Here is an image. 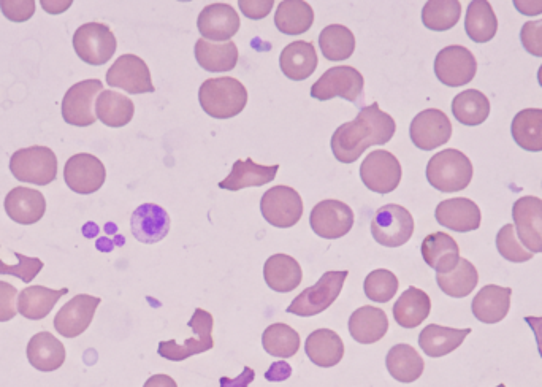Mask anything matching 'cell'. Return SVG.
<instances>
[{
  "instance_id": "obj_1",
  "label": "cell",
  "mask_w": 542,
  "mask_h": 387,
  "mask_svg": "<svg viewBox=\"0 0 542 387\" xmlns=\"http://www.w3.org/2000/svg\"><path fill=\"white\" fill-rule=\"evenodd\" d=\"M397 131L392 116L382 112L379 105L362 107L359 115L351 123L338 127L332 135V151L336 161L352 164L359 161L370 146L389 143Z\"/></svg>"
},
{
  "instance_id": "obj_2",
  "label": "cell",
  "mask_w": 542,
  "mask_h": 387,
  "mask_svg": "<svg viewBox=\"0 0 542 387\" xmlns=\"http://www.w3.org/2000/svg\"><path fill=\"white\" fill-rule=\"evenodd\" d=\"M199 102L203 112L211 118H235L248 104V91L237 78H210L200 86Z\"/></svg>"
},
{
  "instance_id": "obj_3",
  "label": "cell",
  "mask_w": 542,
  "mask_h": 387,
  "mask_svg": "<svg viewBox=\"0 0 542 387\" xmlns=\"http://www.w3.org/2000/svg\"><path fill=\"white\" fill-rule=\"evenodd\" d=\"M427 180L441 192L463 191L473 180V164L462 151H441L428 161Z\"/></svg>"
},
{
  "instance_id": "obj_4",
  "label": "cell",
  "mask_w": 542,
  "mask_h": 387,
  "mask_svg": "<svg viewBox=\"0 0 542 387\" xmlns=\"http://www.w3.org/2000/svg\"><path fill=\"white\" fill-rule=\"evenodd\" d=\"M10 170L18 181L48 186L58 177V158L51 148L31 146L13 154Z\"/></svg>"
},
{
  "instance_id": "obj_5",
  "label": "cell",
  "mask_w": 542,
  "mask_h": 387,
  "mask_svg": "<svg viewBox=\"0 0 542 387\" xmlns=\"http://www.w3.org/2000/svg\"><path fill=\"white\" fill-rule=\"evenodd\" d=\"M349 272H327L322 275L321 280L317 281L311 288L305 289L302 294H298L291 305L287 307V313L292 315L310 316L319 315L322 311L332 307L335 300L340 297L343 291L344 281L348 280Z\"/></svg>"
},
{
  "instance_id": "obj_6",
  "label": "cell",
  "mask_w": 542,
  "mask_h": 387,
  "mask_svg": "<svg viewBox=\"0 0 542 387\" xmlns=\"http://www.w3.org/2000/svg\"><path fill=\"white\" fill-rule=\"evenodd\" d=\"M115 34L104 23H88L73 34V50L89 66H104L116 53Z\"/></svg>"
},
{
  "instance_id": "obj_7",
  "label": "cell",
  "mask_w": 542,
  "mask_h": 387,
  "mask_svg": "<svg viewBox=\"0 0 542 387\" xmlns=\"http://www.w3.org/2000/svg\"><path fill=\"white\" fill-rule=\"evenodd\" d=\"M188 326L191 327L194 335L188 338L183 345H180L176 340L159 343V356L164 357L167 361L183 362L189 357L195 356V354L207 353V351L213 349L214 319L211 313L202 310V308H197Z\"/></svg>"
},
{
  "instance_id": "obj_8",
  "label": "cell",
  "mask_w": 542,
  "mask_h": 387,
  "mask_svg": "<svg viewBox=\"0 0 542 387\" xmlns=\"http://www.w3.org/2000/svg\"><path fill=\"white\" fill-rule=\"evenodd\" d=\"M365 80L362 73L354 67L340 66L327 70L311 88V97L317 100H330L335 97L349 100L351 104H363Z\"/></svg>"
},
{
  "instance_id": "obj_9",
  "label": "cell",
  "mask_w": 542,
  "mask_h": 387,
  "mask_svg": "<svg viewBox=\"0 0 542 387\" xmlns=\"http://www.w3.org/2000/svg\"><path fill=\"white\" fill-rule=\"evenodd\" d=\"M371 234L379 245L386 248L406 245L414 234L413 215L401 205H384L371 221Z\"/></svg>"
},
{
  "instance_id": "obj_10",
  "label": "cell",
  "mask_w": 542,
  "mask_h": 387,
  "mask_svg": "<svg viewBox=\"0 0 542 387\" xmlns=\"http://www.w3.org/2000/svg\"><path fill=\"white\" fill-rule=\"evenodd\" d=\"M260 211L271 226L289 229L302 219V196L291 186H273L262 196Z\"/></svg>"
},
{
  "instance_id": "obj_11",
  "label": "cell",
  "mask_w": 542,
  "mask_h": 387,
  "mask_svg": "<svg viewBox=\"0 0 542 387\" xmlns=\"http://www.w3.org/2000/svg\"><path fill=\"white\" fill-rule=\"evenodd\" d=\"M476 72L478 61L465 46H446L436 54V78L449 88L468 85L476 77Z\"/></svg>"
},
{
  "instance_id": "obj_12",
  "label": "cell",
  "mask_w": 542,
  "mask_h": 387,
  "mask_svg": "<svg viewBox=\"0 0 542 387\" xmlns=\"http://www.w3.org/2000/svg\"><path fill=\"white\" fill-rule=\"evenodd\" d=\"M104 91L100 80H84L73 85L62 99V118L70 126L88 127L96 123L94 100Z\"/></svg>"
},
{
  "instance_id": "obj_13",
  "label": "cell",
  "mask_w": 542,
  "mask_h": 387,
  "mask_svg": "<svg viewBox=\"0 0 542 387\" xmlns=\"http://www.w3.org/2000/svg\"><path fill=\"white\" fill-rule=\"evenodd\" d=\"M401 164L394 154L376 150L360 165V180L370 191L390 194L400 186Z\"/></svg>"
},
{
  "instance_id": "obj_14",
  "label": "cell",
  "mask_w": 542,
  "mask_h": 387,
  "mask_svg": "<svg viewBox=\"0 0 542 387\" xmlns=\"http://www.w3.org/2000/svg\"><path fill=\"white\" fill-rule=\"evenodd\" d=\"M310 224L314 234L327 240H336L351 232L354 211L341 200H322L311 211Z\"/></svg>"
},
{
  "instance_id": "obj_15",
  "label": "cell",
  "mask_w": 542,
  "mask_h": 387,
  "mask_svg": "<svg viewBox=\"0 0 542 387\" xmlns=\"http://www.w3.org/2000/svg\"><path fill=\"white\" fill-rule=\"evenodd\" d=\"M107 85L111 88L123 89L129 94H146V92L156 91L149 67L135 54H123L116 59L115 64L108 69Z\"/></svg>"
},
{
  "instance_id": "obj_16",
  "label": "cell",
  "mask_w": 542,
  "mask_h": 387,
  "mask_svg": "<svg viewBox=\"0 0 542 387\" xmlns=\"http://www.w3.org/2000/svg\"><path fill=\"white\" fill-rule=\"evenodd\" d=\"M65 184L77 194H94L107 180L104 162L88 153L75 154L64 169Z\"/></svg>"
},
{
  "instance_id": "obj_17",
  "label": "cell",
  "mask_w": 542,
  "mask_h": 387,
  "mask_svg": "<svg viewBox=\"0 0 542 387\" xmlns=\"http://www.w3.org/2000/svg\"><path fill=\"white\" fill-rule=\"evenodd\" d=\"M409 135H411V142L419 150H435L451 140V119L438 108H428L413 119L409 127Z\"/></svg>"
},
{
  "instance_id": "obj_18",
  "label": "cell",
  "mask_w": 542,
  "mask_h": 387,
  "mask_svg": "<svg viewBox=\"0 0 542 387\" xmlns=\"http://www.w3.org/2000/svg\"><path fill=\"white\" fill-rule=\"evenodd\" d=\"M100 302L99 297L78 294L59 310L54 318V329L64 338L80 337L91 326Z\"/></svg>"
},
{
  "instance_id": "obj_19",
  "label": "cell",
  "mask_w": 542,
  "mask_h": 387,
  "mask_svg": "<svg viewBox=\"0 0 542 387\" xmlns=\"http://www.w3.org/2000/svg\"><path fill=\"white\" fill-rule=\"evenodd\" d=\"M512 218L522 245L530 253H542V200L535 196L516 200Z\"/></svg>"
},
{
  "instance_id": "obj_20",
  "label": "cell",
  "mask_w": 542,
  "mask_h": 387,
  "mask_svg": "<svg viewBox=\"0 0 542 387\" xmlns=\"http://www.w3.org/2000/svg\"><path fill=\"white\" fill-rule=\"evenodd\" d=\"M240 16L227 4H211L203 8L197 27L208 42H230L240 31Z\"/></svg>"
},
{
  "instance_id": "obj_21",
  "label": "cell",
  "mask_w": 542,
  "mask_h": 387,
  "mask_svg": "<svg viewBox=\"0 0 542 387\" xmlns=\"http://www.w3.org/2000/svg\"><path fill=\"white\" fill-rule=\"evenodd\" d=\"M435 218L441 226L460 234L478 230L482 223L481 208L466 197L443 200L436 207Z\"/></svg>"
},
{
  "instance_id": "obj_22",
  "label": "cell",
  "mask_w": 542,
  "mask_h": 387,
  "mask_svg": "<svg viewBox=\"0 0 542 387\" xmlns=\"http://www.w3.org/2000/svg\"><path fill=\"white\" fill-rule=\"evenodd\" d=\"M170 224L167 211L154 204L140 205L130 218L132 235L146 245L162 242L170 232Z\"/></svg>"
},
{
  "instance_id": "obj_23",
  "label": "cell",
  "mask_w": 542,
  "mask_h": 387,
  "mask_svg": "<svg viewBox=\"0 0 542 387\" xmlns=\"http://www.w3.org/2000/svg\"><path fill=\"white\" fill-rule=\"evenodd\" d=\"M4 207L8 218L16 224L31 226V224L39 223L45 216L46 200L42 192L37 189L20 186L8 192Z\"/></svg>"
},
{
  "instance_id": "obj_24",
  "label": "cell",
  "mask_w": 542,
  "mask_h": 387,
  "mask_svg": "<svg viewBox=\"0 0 542 387\" xmlns=\"http://www.w3.org/2000/svg\"><path fill=\"white\" fill-rule=\"evenodd\" d=\"M511 288H501L497 284H487L474 297L471 311L474 318L484 324H497L508 316L511 308Z\"/></svg>"
},
{
  "instance_id": "obj_25",
  "label": "cell",
  "mask_w": 542,
  "mask_h": 387,
  "mask_svg": "<svg viewBox=\"0 0 542 387\" xmlns=\"http://www.w3.org/2000/svg\"><path fill=\"white\" fill-rule=\"evenodd\" d=\"M389 330V319L386 311L381 308L367 307L359 308L349 318V334L355 342L362 345H373L386 337Z\"/></svg>"
},
{
  "instance_id": "obj_26",
  "label": "cell",
  "mask_w": 542,
  "mask_h": 387,
  "mask_svg": "<svg viewBox=\"0 0 542 387\" xmlns=\"http://www.w3.org/2000/svg\"><path fill=\"white\" fill-rule=\"evenodd\" d=\"M428 267L438 273H449L459 265L460 248L454 238L444 232L427 235L420 246Z\"/></svg>"
},
{
  "instance_id": "obj_27",
  "label": "cell",
  "mask_w": 542,
  "mask_h": 387,
  "mask_svg": "<svg viewBox=\"0 0 542 387\" xmlns=\"http://www.w3.org/2000/svg\"><path fill=\"white\" fill-rule=\"evenodd\" d=\"M278 170L279 165L268 167V165L256 164L249 158L246 161L240 159L233 164L229 177L219 183V188L233 192L245 188H260V186H265L275 180Z\"/></svg>"
},
{
  "instance_id": "obj_28",
  "label": "cell",
  "mask_w": 542,
  "mask_h": 387,
  "mask_svg": "<svg viewBox=\"0 0 542 387\" xmlns=\"http://www.w3.org/2000/svg\"><path fill=\"white\" fill-rule=\"evenodd\" d=\"M317 53L311 42H292L279 56V66L289 80L303 81L317 69Z\"/></svg>"
},
{
  "instance_id": "obj_29",
  "label": "cell",
  "mask_w": 542,
  "mask_h": 387,
  "mask_svg": "<svg viewBox=\"0 0 542 387\" xmlns=\"http://www.w3.org/2000/svg\"><path fill=\"white\" fill-rule=\"evenodd\" d=\"M264 278L268 288L281 292V294H287L302 284V267L292 256L275 254V256L268 257L265 262Z\"/></svg>"
},
{
  "instance_id": "obj_30",
  "label": "cell",
  "mask_w": 542,
  "mask_h": 387,
  "mask_svg": "<svg viewBox=\"0 0 542 387\" xmlns=\"http://www.w3.org/2000/svg\"><path fill=\"white\" fill-rule=\"evenodd\" d=\"M27 359L40 372H54L65 362V346L50 332H39L27 345Z\"/></svg>"
},
{
  "instance_id": "obj_31",
  "label": "cell",
  "mask_w": 542,
  "mask_h": 387,
  "mask_svg": "<svg viewBox=\"0 0 542 387\" xmlns=\"http://www.w3.org/2000/svg\"><path fill=\"white\" fill-rule=\"evenodd\" d=\"M306 356L317 367L330 368L340 364L344 357V343L340 335L330 329L314 330L306 338Z\"/></svg>"
},
{
  "instance_id": "obj_32",
  "label": "cell",
  "mask_w": 542,
  "mask_h": 387,
  "mask_svg": "<svg viewBox=\"0 0 542 387\" xmlns=\"http://www.w3.org/2000/svg\"><path fill=\"white\" fill-rule=\"evenodd\" d=\"M471 334V329H452V327L430 324L419 335V346L428 357H443L454 353L465 338Z\"/></svg>"
},
{
  "instance_id": "obj_33",
  "label": "cell",
  "mask_w": 542,
  "mask_h": 387,
  "mask_svg": "<svg viewBox=\"0 0 542 387\" xmlns=\"http://www.w3.org/2000/svg\"><path fill=\"white\" fill-rule=\"evenodd\" d=\"M194 53L199 66L213 73L230 72L237 67L240 58L237 45L233 42L211 43L200 39L195 43Z\"/></svg>"
},
{
  "instance_id": "obj_34",
  "label": "cell",
  "mask_w": 542,
  "mask_h": 387,
  "mask_svg": "<svg viewBox=\"0 0 542 387\" xmlns=\"http://www.w3.org/2000/svg\"><path fill=\"white\" fill-rule=\"evenodd\" d=\"M69 294V289L45 288V286H31L23 289L18 297V313L31 321L45 319L53 311L54 305Z\"/></svg>"
},
{
  "instance_id": "obj_35",
  "label": "cell",
  "mask_w": 542,
  "mask_h": 387,
  "mask_svg": "<svg viewBox=\"0 0 542 387\" xmlns=\"http://www.w3.org/2000/svg\"><path fill=\"white\" fill-rule=\"evenodd\" d=\"M430 311H432V300L427 292L411 286L395 302L394 318L398 326L403 329H414L430 316Z\"/></svg>"
},
{
  "instance_id": "obj_36",
  "label": "cell",
  "mask_w": 542,
  "mask_h": 387,
  "mask_svg": "<svg viewBox=\"0 0 542 387\" xmlns=\"http://www.w3.org/2000/svg\"><path fill=\"white\" fill-rule=\"evenodd\" d=\"M386 367L390 376L400 383H414L424 373L425 362L411 345H395L386 357Z\"/></svg>"
},
{
  "instance_id": "obj_37",
  "label": "cell",
  "mask_w": 542,
  "mask_h": 387,
  "mask_svg": "<svg viewBox=\"0 0 542 387\" xmlns=\"http://www.w3.org/2000/svg\"><path fill=\"white\" fill-rule=\"evenodd\" d=\"M313 23V8L305 0H283L276 8L275 24L283 34H305Z\"/></svg>"
},
{
  "instance_id": "obj_38",
  "label": "cell",
  "mask_w": 542,
  "mask_h": 387,
  "mask_svg": "<svg viewBox=\"0 0 542 387\" xmlns=\"http://www.w3.org/2000/svg\"><path fill=\"white\" fill-rule=\"evenodd\" d=\"M511 134L525 151H542V108H525L512 119Z\"/></svg>"
},
{
  "instance_id": "obj_39",
  "label": "cell",
  "mask_w": 542,
  "mask_h": 387,
  "mask_svg": "<svg viewBox=\"0 0 542 387\" xmlns=\"http://www.w3.org/2000/svg\"><path fill=\"white\" fill-rule=\"evenodd\" d=\"M466 34L473 42L487 43L497 35L498 20L487 0H473L465 18Z\"/></svg>"
},
{
  "instance_id": "obj_40",
  "label": "cell",
  "mask_w": 542,
  "mask_h": 387,
  "mask_svg": "<svg viewBox=\"0 0 542 387\" xmlns=\"http://www.w3.org/2000/svg\"><path fill=\"white\" fill-rule=\"evenodd\" d=\"M135 105L132 99L116 91H102L96 100V116L108 127H124L132 121Z\"/></svg>"
},
{
  "instance_id": "obj_41",
  "label": "cell",
  "mask_w": 542,
  "mask_h": 387,
  "mask_svg": "<svg viewBox=\"0 0 542 387\" xmlns=\"http://www.w3.org/2000/svg\"><path fill=\"white\" fill-rule=\"evenodd\" d=\"M479 281V273L473 262L460 257L459 265L452 272L438 273L436 283L446 296L454 299H463L470 296L476 289Z\"/></svg>"
},
{
  "instance_id": "obj_42",
  "label": "cell",
  "mask_w": 542,
  "mask_h": 387,
  "mask_svg": "<svg viewBox=\"0 0 542 387\" xmlns=\"http://www.w3.org/2000/svg\"><path fill=\"white\" fill-rule=\"evenodd\" d=\"M452 113L460 124L479 126L490 115V100L478 89L460 92L452 100Z\"/></svg>"
},
{
  "instance_id": "obj_43",
  "label": "cell",
  "mask_w": 542,
  "mask_h": 387,
  "mask_svg": "<svg viewBox=\"0 0 542 387\" xmlns=\"http://www.w3.org/2000/svg\"><path fill=\"white\" fill-rule=\"evenodd\" d=\"M319 46L327 61H346L354 54L355 37L351 29L343 24H332L322 29Z\"/></svg>"
},
{
  "instance_id": "obj_44",
  "label": "cell",
  "mask_w": 542,
  "mask_h": 387,
  "mask_svg": "<svg viewBox=\"0 0 542 387\" xmlns=\"http://www.w3.org/2000/svg\"><path fill=\"white\" fill-rule=\"evenodd\" d=\"M262 345L270 356L289 359V357H294L300 349V335L291 326L276 322L265 329Z\"/></svg>"
},
{
  "instance_id": "obj_45",
  "label": "cell",
  "mask_w": 542,
  "mask_h": 387,
  "mask_svg": "<svg viewBox=\"0 0 542 387\" xmlns=\"http://www.w3.org/2000/svg\"><path fill=\"white\" fill-rule=\"evenodd\" d=\"M462 16L459 0H430L422 10V23L435 32L449 31L457 26Z\"/></svg>"
},
{
  "instance_id": "obj_46",
  "label": "cell",
  "mask_w": 542,
  "mask_h": 387,
  "mask_svg": "<svg viewBox=\"0 0 542 387\" xmlns=\"http://www.w3.org/2000/svg\"><path fill=\"white\" fill-rule=\"evenodd\" d=\"M398 288H400V283H398L397 275L386 269L373 270L363 283L365 296L378 303H387L394 299Z\"/></svg>"
},
{
  "instance_id": "obj_47",
  "label": "cell",
  "mask_w": 542,
  "mask_h": 387,
  "mask_svg": "<svg viewBox=\"0 0 542 387\" xmlns=\"http://www.w3.org/2000/svg\"><path fill=\"white\" fill-rule=\"evenodd\" d=\"M497 250L506 261L514 262V264H522V262H528L533 259L535 254L530 251L519 242L517 238L516 227L512 224H506L501 227L500 232L497 234Z\"/></svg>"
},
{
  "instance_id": "obj_48",
  "label": "cell",
  "mask_w": 542,
  "mask_h": 387,
  "mask_svg": "<svg viewBox=\"0 0 542 387\" xmlns=\"http://www.w3.org/2000/svg\"><path fill=\"white\" fill-rule=\"evenodd\" d=\"M18 264L8 265L0 259V275L16 276L24 283H31L35 276L43 270V261L39 257H27L24 254L15 253Z\"/></svg>"
},
{
  "instance_id": "obj_49",
  "label": "cell",
  "mask_w": 542,
  "mask_h": 387,
  "mask_svg": "<svg viewBox=\"0 0 542 387\" xmlns=\"http://www.w3.org/2000/svg\"><path fill=\"white\" fill-rule=\"evenodd\" d=\"M520 40L527 53L542 58V20L527 21L523 24Z\"/></svg>"
},
{
  "instance_id": "obj_50",
  "label": "cell",
  "mask_w": 542,
  "mask_h": 387,
  "mask_svg": "<svg viewBox=\"0 0 542 387\" xmlns=\"http://www.w3.org/2000/svg\"><path fill=\"white\" fill-rule=\"evenodd\" d=\"M2 13L7 16L8 20L15 23H24L29 21L35 13L34 0H2L0 2Z\"/></svg>"
},
{
  "instance_id": "obj_51",
  "label": "cell",
  "mask_w": 542,
  "mask_h": 387,
  "mask_svg": "<svg viewBox=\"0 0 542 387\" xmlns=\"http://www.w3.org/2000/svg\"><path fill=\"white\" fill-rule=\"evenodd\" d=\"M16 303H18V289L10 283L0 281V322L12 321L18 315Z\"/></svg>"
},
{
  "instance_id": "obj_52",
  "label": "cell",
  "mask_w": 542,
  "mask_h": 387,
  "mask_svg": "<svg viewBox=\"0 0 542 387\" xmlns=\"http://www.w3.org/2000/svg\"><path fill=\"white\" fill-rule=\"evenodd\" d=\"M238 5L243 15L249 20H264L265 16L270 15L275 2L273 0H240Z\"/></svg>"
},
{
  "instance_id": "obj_53",
  "label": "cell",
  "mask_w": 542,
  "mask_h": 387,
  "mask_svg": "<svg viewBox=\"0 0 542 387\" xmlns=\"http://www.w3.org/2000/svg\"><path fill=\"white\" fill-rule=\"evenodd\" d=\"M256 378V372L252 368L245 367V370L241 372L240 376L237 378H227V376H222L219 380V386L221 387H248L249 384L254 381Z\"/></svg>"
},
{
  "instance_id": "obj_54",
  "label": "cell",
  "mask_w": 542,
  "mask_h": 387,
  "mask_svg": "<svg viewBox=\"0 0 542 387\" xmlns=\"http://www.w3.org/2000/svg\"><path fill=\"white\" fill-rule=\"evenodd\" d=\"M291 375V365L287 364V362L279 361L268 368V372L265 373V378H267L268 381H271V383H281V381H286Z\"/></svg>"
},
{
  "instance_id": "obj_55",
  "label": "cell",
  "mask_w": 542,
  "mask_h": 387,
  "mask_svg": "<svg viewBox=\"0 0 542 387\" xmlns=\"http://www.w3.org/2000/svg\"><path fill=\"white\" fill-rule=\"evenodd\" d=\"M514 5H516L517 10H519L522 15L527 16H535V15H541L542 13V0H539V2H525V0H516L514 2Z\"/></svg>"
},
{
  "instance_id": "obj_56",
  "label": "cell",
  "mask_w": 542,
  "mask_h": 387,
  "mask_svg": "<svg viewBox=\"0 0 542 387\" xmlns=\"http://www.w3.org/2000/svg\"><path fill=\"white\" fill-rule=\"evenodd\" d=\"M143 387H178V384H176V381L173 380L172 376L154 375L146 381L145 386Z\"/></svg>"
},
{
  "instance_id": "obj_57",
  "label": "cell",
  "mask_w": 542,
  "mask_h": 387,
  "mask_svg": "<svg viewBox=\"0 0 542 387\" xmlns=\"http://www.w3.org/2000/svg\"><path fill=\"white\" fill-rule=\"evenodd\" d=\"M528 326L535 332L536 343H538V351L542 357V318H535V316H527L525 318Z\"/></svg>"
},
{
  "instance_id": "obj_58",
  "label": "cell",
  "mask_w": 542,
  "mask_h": 387,
  "mask_svg": "<svg viewBox=\"0 0 542 387\" xmlns=\"http://www.w3.org/2000/svg\"><path fill=\"white\" fill-rule=\"evenodd\" d=\"M538 81H539V85H541V88H542V66L539 67V70H538Z\"/></svg>"
},
{
  "instance_id": "obj_59",
  "label": "cell",
  "mask_w": 542,
  "mask_h": 387,
  "mask_svg": "<svg viewBox=\"0 0 542 387\" xmlns=\"http://www.w3.org/2000/svg\"><path fill=\"white\" fill-rule=\"evenodd\" d=\"M497 387H506V384H500V386Z\"/></svg>"
}]
</instances>
